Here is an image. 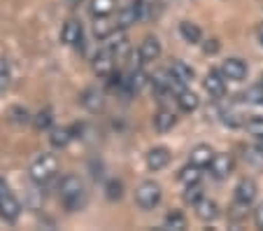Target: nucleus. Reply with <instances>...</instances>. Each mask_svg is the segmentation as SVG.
<instances>
[{
  "mask_svg": "<svg viewBox=\"0 0 263 231\" xmlns=\"http://www.w3.org/2000/svg\"><path fill=\"white\" fill-rule=\"evenodd\" d=\"M177 105L182 108L184 112H194L196 108H198V96H196L194 91L182 89V91L177 94Z\"/></svg>",
  "mask_w": 263,
  "mask_h": 231,
  "instance_id": "aec40b11",
  "label": "nucleus"
},
{
  "mask_svg": "<svg viewBox=\"0 0 263 231\" xmlns=\"http://www.w3.org/2000/svg\"><path fill=\"white\" fill-rule=\"evenodd\" d=\"M205 89H208V94L214 96V98H221V96L226 94V77L221 75V70L208 73V77H205Z\"/></svg>",
  "mask_w": 263,
  "mask_h": 231,
  "instance_id": "6e6552de",
  "label": "nucleus"
},
{
  "mask_svg": "<svg viewBox=\"0 0 263 231\" xmlns=\"http://www.w3.org/2000/svg\"><path fill=\"white\" fill-rule=\"evenodd\" d=\"M254 217H256V226H258V229H263V206L256 208V215H254Z\"/></svg>",
  "mask_w": 263,
  "mask_h": 231,
  "instance_id": "f704fd0d",
  "label": "nucleus"
},
{
  "mask_svg": "<svg viewBox=\"0 0 263 231\" xmlns=\"http://www.w3.org/2000/svg\"><path fill=\"white\" fill-rule=\"evenodd\" d=\"M170 161V152L165 150V147H154V150L147 154V166L152 168V171H161V168L168 166Z\"/></svg>",
  "mask_w": 263,
  "mask_h": 231,
  "instance_id": "ddd939ff",
  "label": "nucleus"
},
{
  "mask_svg": "<svg viewBox=\"0 0 263 231\" xmlns=\"http://www.w3.org/2000/svg\"><path fill=\"white\" fill-rule=\"evenodd\" d=\"M35 126H37V129H49L51 126V112L49 110H42V112H37V115H35Z\"/></svg>",
  "mask_w": 263,
  "mask_h": 231,
  "instance_id": "c756f323",
  "label": "nucleus"
},
{
  "mask_svg": "<svg viewBox=\"0 0 263 231\" xmlns=\"http://www.w3.org/2000/svg\"><path fill=\"white\" fill-rule=\"evenodd\" d=\"M212 159H214V152H212V147L210 145H196L194 150H191V154H189L191 164H196V166H200V168L210 166Z\"/></svg>",
  "mask_w": 263,
  "mask_h": 231,
  "instance_id": "9b49d317",
  "label": "nucleus"
},
{
  "mask_svg": "<svg viewBox=\"0 0 263 231\" xmlns=\"http://www.w3.org/2000/svg\"><path fill=\"white\" fill-rule=\"evenodd\" d=\"M179 33H182V38L186 42H189V45H198L200 42V28L196 24H191V21H182V24H179Z\"/></svg>",
  "mask_w": 263,
  "mask_h": 231,
  "instance_id": "6ab92c4d",
  "label": "nucleus"
},
{
  "mask_svg": "<svg viewBox=\"0 0 263 231\" xmlns=\"http://www.w3.org/2000/svg\"><path fill=\"white\" fill-rule=\"evenodd\" d=\"M12 115H14V121L16 124H26V121L30 119V115L26 110H21V108H14V110H12Z\"/></svg>",
  "mask_w": 263,
  "mask_h": 231,
  "instance_id": "473e14b6",
  "label": "nucleus"
},
{
  "mask_svg": "<svg viewBox=\"0 0 263 231\" xmlns=\"http://www.w3.org/2000/svg\"><path fill=\"white\" fill-rule=\"evenodd\" d=\"M140 56H142V61H156L161 56V42L154 35L144 38L140 45Z\"/></svg>",
  "mask_w": 263,
  "mask_h": 231,
  "instance_id": "4468645a",
  "label": "nucleus"
},
{
  "mask_svg": "<svg viewBox=\"0 0 263 231\" xmlns=\"http://www.w3.org/2000/svg\"><path fill=\"white\" fill-rule=\"evenodd\" d=\"M221 75L226 77V80H233V82L245 80V75H247V63H245L242 59H229V61H223Z\"/></svg>",
  "mask_w": 263,
  "mask_h": 231,
  "instance_id": "39448f33",
  "label": "nucleus"
},
{
  "mask_svg": "<svg viewBox=\"0 0 263 231\" xmlns=\"http://www.w3.org/2000/svg\"><path fill=\"white\" fill-rule=\"evenodd\" d=\"M112 30H115V24L107 19V14H105V16H98V19H96V24H93L96 38H107Z\"/></svg>",
  "mask_w": 263,
  "mask_h": 231,
  "instance_id": "5701e85b",
  "label": "nucleus"
},
{
  "mask_svg": "<svg viewBox=\"0 0 263 231\" xmlns=\"http://www.w3.org/2000/svg\"><path fill=\"white\" fill-rule=\"evenodd\" d=\"M196 215H198V220H203V222H212V220H217V215H219V206L214 201H210V199H200L198 203H196Z\"/></svg>",
  "mask_w": 263,
  "mask_h": 231,
  "instance_id": "f8f14e48",
  "label": "nucleus"
},
{
  "mask_svg": "<svg viewBox=\"0 0 263 231\" xmlns=\"http://www.w3.org/2000/svg\"><path fill=\"white\" fill-rule=\"evenodd\" d=\"M245 101L247 103H263V86H252V89L245 94Z\"/></svg>",
  "mask_w": 263,
  "mask_h": 231,
  "instance_id": "7c9ffc66",
  "label": "nucleus"
},
{
  "mask_svg": "<svg viewBox=\"0 0 263 231\" xmlns=\"http://www.w3.org/2000/svg\"><path fill=\"white\" fill-rule=\"evenodd\" d=\"M61 38H63L65 45H77V47H80L82 42H84V28H82V24L77 19H70L68 24L63 26Z\"/></svg>",
  "mask_w": 263,
  "mask_h": 231,
  "instance_id": "0eeeda50",
  "label": "nucleus"
},
{
  "mask_svg": "<svg viewBox=\"0 0 263 231\" xmlns=\"http://www.w3.org/2000/svg\"><path fill=\"white\" fill-rule=\"evenodd\" d=\"M59 191L68 210H80L84 206V185L77 175H65L59 185Z\"/></svg>",
  "mask_w": 263,
  "mask_h": 231,
  "instance_id": "f257e3e1",
  "label": "nucleus"
},
{
  "mask_svg": "<svg viewBox=\"0 0 263 231\" xmlns=\"http://www.w3.org/2000/svg\"><path fill=\"white\" fill-rule=\"evenodd\" d=\"M175 121H177V117H175V112H170V110H159L154 115V126H156V131H161V133L173 129Z\"/></svg>",
  "mask_w": 263,
  "mask_h": 231,
  "instance_id": "f3484780",
  "label": "nucleus"
},
{
  "mask_svg": "<svg viewBox=\"0 0 263 231\" xmlns=\"http://www.w3.org/2000/svg\"><path fill=\"white\" fill-rule=\"evenodd\" d=\"M200 199H203V189L198 187V182H196V185H186V191H184V201L191 203V206H196Z\"/></svg>",
  "mask_w": 263,
  "mask_h": 231,
  "instance_id": "bb28decb",
  "label": "nucleus"
},
{
  "mask_svg": "<svg viewBox=\"0 0 263 231\" xmlns=\"http://www.w3.org/2000/svg\"><path fill=\"white\" fill-rule=\"evenodd\" d=\"M82 105L86 108V110L91 112H98L100 108H103V94H100L98 89H86L84 94H82Z\"/></svg>",
  "mask_w": 263,
  "mask_h": 231,
  "instance_id": "dca6fc26",
  "label": "nucleus"
},
{
  "mask_svg": "<svg viewBox=\"0 0 263 231\" xmlns=\"http://www.w3.org/2000/svg\"><path fill=\"white\" fill-rule=\"evenodd\" d=\"M161 201V187L156 182H142V185L135 189V203L144 210L154 208Z\"/></svg>",
  "mask_w": 263,
  "mask_h": 231,
  "instance_id": "7ed1b4c3",
  "label": "nucleus"
},
{
  "mask_svg": "<svg viewBox=\"0 0 263 231\" xmlns=\"http://www.w3.org/2000/svg\"><path fill=\"white\" fill-rule=\"evenodd\" d=\"M254 199H256V182L254 180H242L235 187V201H242L249 206Z\"/></svg>",
  "mask_w": 263,
  "mask_h": 231,
  "instance_id": "2eb2a0df",
  "label": "nucleus"
},
{
  "mask_svg": "<svg viewBox=\"0 0 263 231\" xmlns=\"http://www.w3.org/2000/svg\"><path fill=\"white\" fill-rule=\"evenodd\" d=\"M140 19H142V14H140V7H138V3H133V5L119 10V14H117V28H128V26L138 24Z\"/></svg>",
  "mask_w": 263,
  "mask_h": 231,
  "instance_id": "9d476101",
  "label": "nucleus"
},
{
  "mask_svg": "<svg viewBox=\"0 0 263 231\" xmlns=\"http://www.w3.org/2000/svg\"><path fill=\"white\" fill-rule=\"evenodd\" d=\"M12 80V70H10V61L7 59H0V91H5L10 86Z\"/></svg>",
  "mask_w": 263,
  "mask_h": 231,
  "instance_id": "cd10ccee",
  "label": "nucleus"
},
{
  "mask_svg": "<svg viewBox=\"0 0 263 231\" xmlns=\"http://www.w3.org/2000/svg\"><path fill=\"white\" fill-rule=\"evenodd\" d=\"M258 147H261V150H263V136L258 138Z\"/></svg>",
  "mask_w": 263,
  "mask_h": 231,
  "instance_id": "4c0bfd02",
  "label": "nucleus"
},
{
  "mask_svg": "<svg viewBox=\"0 0 263 231\" xmlns=\"http://www.w3.org/2000/svg\"><path fill=\"white\" fill-rule=\"evenodd\" d=\"M245 161L247 164H252V166H256V168H261L263 166V150L261 147H247L245 150Z\"/></svg>",
  "mask_w": 263,
  "mask_h": 231,
  "instance_id": "b1692460",
  "label": "nucleus"
},
{
  "mask_svg": "<svg viewBox=\"0 0 263 231\" xmlns=\"http://www.w3.org/2000/svg\"><path fill=\"white\" fill-rule=\"evenodd\" d=\"M245 126H247V131L252 136H256V138L263 136V117H252L249 121H245Z\"/></svg>",
  "mask_w": 263,
  "mask_h": 231,
  "instance_id": "c85d7f7f",
  "label": "nucleus"
},
{
  "mask_svg": "<svg viewBox=\"0 0 263 231\" xmlns=\"http://www.w3.org/2000/svg\"><path fill=\"white\" fill-rule=\"evenodd\" d=\"M198 180H200V166H196V164L189 161V166H184L182 171H179V182H184V185H196Z\"/></svg>",
  "mask_w": 263,
  "mask_h": 231,
  "instance_id": "412c9836",
  "label": "nucleus"
},
{
  "mask_svg": "<svg viewBox=\"0 0 263 231\" xmlns=\"http://www.w3.org/2000/svg\"><path fill=\"white\" fill-rule=\"evenodd\" d=\"M72 3H80V0H72Z\"/></svg>",
  "mask_w": 263,
  "mask_h": 231,
  "instance_id": "58836bf2",
  "label": "nucleus"
},
{
  "mask_svg": "<svg viewBox=\"0 0 263 231\" xmlns=\"http://www.w3.org/2000/svg\"><path fill=\"white\" fill-rule=\"evenodd\" d=\"M170 73H173V75L177 77L182 84H189V82L194 80V70H191V65H186L184 61H173V65H170Z\"/></svg>",
  "mask_w": 263,
  "mask_h": 231,
  "instance_id": "a211bd4d",
  "label": "nucleus"
},
{
  "mask_svg": "<svg viewBox=\"0 0 263 231\" xmlns=\"http://www.w3.org/2000/svg\"><path fill=\"white\" fill-rule=\"evenodd\" d=\"M19 212H21V206H19V201H16L12 194H3L0 196V215L5 217L7 222H14L16 217H19Z\"/></svg>",
  "mask_w": 263,
  "mask_h": 231,
  "instance_id": "1a4fd4ad",
  "label": "nucleus"
},
{
  "mask_svg": "<svg viewBox=\"0 0 263 231\" xmlns=\"http://www.w3.org/2000/svg\"><path fill=\"white\" fill-rule=\"evenodd\" d=\"M59 171V164H56V159L51 154H42L40 159L35 161L33 166H30V177H33V182H37V185H42V182H47L54 173Z\"/></svg>",
  "mask_w": 263,
  "mask_h": 231,
  "instance_id": "f03ea898",
  "label": "nucleus"
},
{
  "mask_svg": "<svg viewBox=\"0 0 263 231\" xmlns=\"http://www.w3.org/2000/svg\"><path fill=\"white\" fill-rule=\"evenodd\" d=\"M256 38H258V42L263 45V21L258 24V28H256Z\"/></svg>",
  "mask_w": 263,
  "mask_h": 231,
  "instance_id": "c9c22d12",
  "label": "nucleus"
},
{
  "mask_svg": "<svg viewBox=\"0 0 263 231\" xmlns=\"http://www.w3.org/2000/svg\"><path fill=\"white\" fill-rule=\"evenodd\" d=\"M115 61H117V54L109 47H105V49H100L98 54H96L93 59V70L98 77H109L112 73H115Z\"/></svg>",
  "mask_w": 263,
  "mask_h": 231,
  "instance_id": "20e7f679",
  "label": "nucleus"
},
{
  "mask_svg": "<svg viewBox=\"0 0 263 231\" xmlns=\"http://www.w3.org/2000/svg\"><path fill=\"white\" fill-rule=\"evenodd\" d=\"M165 226L168 229H177V231H182V229H186V217L182 215V212H170L168 217H165Z\"/></svg>",
  "mask_w": 263,
  "mask_h": 231,
  "instance_id": "a878e982",
  "label": "nucleus"
},
{
  "mask_svg": "<svg viewBox=\"0 0 263 231\" xmlns=\"http://www.w3.org/2000/svg\"><path fill=\"white\" fill-rule=\"evenodd\" d=\"M203 51H205V54H217V51H219V42L217 40H208L203 45Z\"/></svg>",
  "mask_w": 263,
  "mask_h": 231,
  "instance_id": "72a5a7b5",
  "label": "nucleus"
},
{
  "mask_svg": "<svg viewBox=\"0 0 263 231\" xmlns=\"http://www.w3.org/2000/svg\"><path fill=\"white\" fill-rule=\"evenodd\" d=\"M210 173L214 177H229L233 173V156L231 154H214L212 164H210Z\"/></svg>",
  "mask_w": 263,
  "mask_h": 231,
  "instance_id": "423d86ee",
  "label": "nucleus"
},
{
  "mask_svg": "<svg viewBox=\"0 0 263 231\" xmlns=\"http://www.w3.org/2000/svg\"><path fill=\"white\" fill-rule=\"evenodd\" d=\"M3 194H10V191H7V185H5V182L0 180V196H3Z\"/></svg>",
  "mask_w": 263,
  "mask_h": 231,
  "instance_id": "e433bc0d",
  "label": "nucleus"
},
{
  "mask_svg": "<svg viewBox=\"0 0 263 231\" xmlns=\"http://www.w3.org/2000/svg\"><path fill=\"white\" fill-rule=\"evenodd\" d=\"M121 191H124V185L121 182H117V180H112V182H107V199H121Z\"/></svg>",
  "mask_w": 263,
  "mask_h": 231,
  "instance_id": "2f4dec72",
  "label": "nucleus"
},
{
  "mask_svg": "<svg viewBox=\"0 0 263 231\" xmlns=\"http://www.w3.org/2000/svg\"><path fill=\"white\" fill-rule=\"evenodd\" d=\"M112 5H115V0H91V12L96 16H105L112 12Z\"/></svg>",
  "mask_w": 263,
  "mask_h": 231,
  "instance_id": "393cba45",
  "label": "nucleus"
},
{
  "mask_svg": "<svg viewBox=\"0 0 263 231\" xmlns=\"http://www.w3.org/2000/svg\"><path fill=\"white\" fill-rule=\"evenodd\" d=\"M72 138H74L72 129H54L51 131V136H49V140H51V145L54 147H65Z\"/></svg>",
  "mask_w": 263,
  "mask_h": 231,
  "instance_id": "4be33fe9",
  "label": "nucleus"
}]
</instances>
